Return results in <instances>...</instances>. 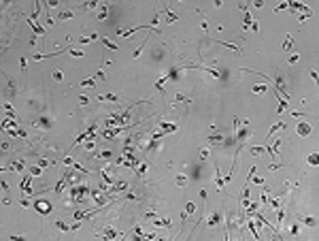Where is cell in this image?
I'll return each instance as SVG.
<instances>
[{
	"instance_id": "74e56055",
	"label": "cell",
	"mask_w": 319,
	"mask_h": 241,
	"mask_svg": "<svg viewBox=\"0 0 319 241\" xmlns=\"http://www.w3.org/2000/svg\"><path fill=\"white\" fill-rule=\"evenodd\" d=\"M200 28H202L204 32H209V24H206V19H200Z\"/></svg>"
},
{
	"instance_id": "ffe728a7",
	"label": "cell",
	"mask_w": 319,
	"mask_h": 241,
	"mask_svg": "<svg viewBox=\"0 0 319 241\" xmlns=\"http://www.w3.org/2000/svg\"><path fill=\"white\" fill-rule=\"evenodd\" d=\"M300 222H302V224H306V226H317L315 218H311V216H304V218H300Z\"/></svg>"
},
{
	"instance_id": "d6a6232c",
	"label": "cell",
	"mask_w": 319,
	"mask_h": 241,
	"mask_svg": "<svg viewBox=\"0 0 319 241\" xmlns=\"http://www.w3.org/2000/svg\"><path fill=\"white\" fill-rule=\"evenodd\" d=\"M187 184V177L185 175H177V186H185Z\"/></svg>"
},
{
	"instance_id": "7dc6e473",
	"label": "cell",
	"mask_w": 319,
	"mask_h": 241,
	"mask_svg": "<svg viewBox=\"0 0 319 241\" xmlns=\"http://www.w3.org/2000/svg\"><path fill=\"white\" fill-rule=\"evenodd\" d=\"M179 2H183V0H179Z\"/></svg>"
},
{
	"instance_id": "484cf974",
	"label": "cell",
	"mask_w": 319,
	"mask_h": 241,
	"mask_svg": "<svg viewBox=\"0 0 319 241\" xmlns=\"http://www.w3.org/2000/svg\"><path fill=\"white\" fill-rule=\"evenodd\" d=\"M41 169H43V166H30V169H28V173H30V175H34V177H39V175H43V173H41Z\"/></svg>"
},
{
	"instance_id": "4316f807",
	"label": "cell",
	"mask_w": 319,
	"mask_h": 241,
	"mask_svg": "<svg viewBox=\"0 0 319 241\" xmlns=\"http://www.w3.org/2000/svg\"><path fill=\"white\" fill-rule=\"evenodd\" d=\"M106 13H109V6L104 4V6H102V9L98 11V19H106Z\"/></svg>"
},
{
	"instance_id": "1f68e13d",
	"label": "cell",
	"mask_w": 319,
	"mask_h": 241,
	"mask_svg": "<svg viewBox=\"0 0 319 241\" xmlns=\"http://www.w3.org/2000/svg\"><path fill=\"white\" fill-rule=\"evenodd\" d=\"M291 117H294V120H302V117H306V113H302V111H291Z\"/></svg>"
},
{
	"instance_id": "ba28073f",
	"label": "cell",
	"mask_w": 319,
	"mask_h": 241,
	"mask_svg": "<svg viewBox=\"0 0 319 241\" xmlns=\"http://www.w3.org/2000/svg\"><path fill=\"white\" fill-rule=\"evenodd\" d=\"M247 228L251 231V235H253L255 239H260V233L255 231V218H251V216H249V222H247Z\"/></svg>"
},
{
	"instance_id": "e575fe53",
	"label": "cell",
	"mask_w": 319,
	"mask_h": 241,
	"mask_svg": "<svg viewBox=\"0 0 319 241\" xmlns=\"http://www.w3.org/2000/svg\"><path fill=\"white\" fill-rule=\"evenodd\" d=\"M43 26H45V28H49V26H53V19H51L49 15H47L45 19H43Z\"/></svg>"
},
{
	"instance_id": "d590c367",
	"label": "cell",
	"mask_w": 319,
	"mask_h": 241,
	"mask_svg": "<svg viewBox=\"0 0 319 241\" xmlns=\"http://www.w3.org/2000/svg\"><path fill=\"white\" fill-rule=\"evenodd\" d=\"M68 53H70V55H75V58H81V55H83V51H79V49H70Z\"/></svg>"
},
{
	"instance_id": "f35d334b",
	"label": "cell",
	"mask_w": 319,
	"mask_h": 241,
	"mask_svg": "<svg viewBox=\"0 0 319 241\" xmlns=\"http://www.w3.org/2000/svg\"><path fill=\"white\" fill-rule=\"evenodd\" d=\"M94 77H96V79H100V81H104V79H106V75H104V73H102V71H98V73H96V75H94Z\"/></svg>"
},
{
	"instance_id": "6da1fadb",
	"label": "cell",
	"mask_w": 319,
	"mask_h": 241,
	"mask_svg": "<svg viewBox=\"0 0 319 241\" xmlns=\"http://www.w3.org/2000/svg\"><path fill=\"white\" fill-rule=\"evenodd\" d=\"M311 130H313V128H311V124H309V122H298V126H296V132H298L300 137H309V135H311Z\"/></svg>"
},
{
	"instance_id": "b9f144b4",
	"label": "cell",
	"mask_w": 319,
	"mask_h": 241,
	"mask_svg": "<svg viewBox=\"0 0 319 241\" xmlns=\"http://www.w3.org/2000/svg\"><path fill=\"white\" fill-rule=\"evenodd\" d=\"M39 166H43V169H47V166H49V162H47L45 158H41V160H39Z\"/></svg>"
},
{
	"instance_id": "52a82bcc",
	"label": "cell",
	"mask_w": 319,
	"mask_h": 241,
	"mask_svg": "<svg viewBox=\"0 0 319 241\" xmlns=\"http://www.w3.org/2000/svg\"><path fill=\"white\" fill-rule=\"evenodd\" d=\"M283 128H285V122H283V120H279V122L274 124L273 128L268 130V135H266V139H270V137H273V135H274V132H276V130H283Z\"/></svg>"
},
{
	"instance_id": "60d3db41",
	"label": "cell",
	"mask_w": 319,
	"mask_h": 241,
	"mask_svg": "<svg viewBox=\"0 0 319 241\" xmlns=\"http://www.w3.org/2000/svg\"><path fill=\"white\" fill-rule=\"evenodd\" d=\"M19 64H21V73H26V64H28V60H26V58H21V60H19Z\"/></svg>"
},
{
	"instance_id": "f546056e",
	"label": "cell",
	"mask_w": 319,
	"mask_h": 241,
	"mask_svg": "<svg viewBox=\"0 0 319 241\" xmlns=\"http://www.w3.org/2000/svg\"><path fill=\"white\" fill-rule=\"evenodd\" d=\"M175 102H185V105H189L191 100H189L187 96H183V94H177V96H175Z\"/></svg>"
},
{
	"instance_id": "277c9868",
	"label": "cell",
	"mask_w": 319,
	"mask_h": 241,
	"mask_svg": "<svg viewBox=\"0 0 319 241\" xmlns=\"http://www.w3.org/2000/svg\"><path fill=\"white\" fill-rule=\"evenodd\" d=\"M66 49H57V51H53V53H34L32 55V60H45V58H53V55H62Z\"/></svg>"
},
{
	"instance_id": "7bdbcfd3",
	"label": "cell",
	"mask_w": 319,
	"mask_h": 241,
	"mask_svg": "<svg viewBox=\"0 0 319 241\" xmlns=\"http://www.w3.org/2000/svg\"><path fill=\"white\" fill-rule=\"evenodd\" d=\"M251 30H253V32H258V30H260V26H258V21H255V19L251 21Z\"/></svg>"
},
{
	"instance_id": "f6af8a7d",
	"label": "cell",
	"mask_w": 319,
	"mask_h": 241,
	"mask_svg": "<svg viewBox=\"0 0 319 241\" xmlns=\"http://www.w3.org/2000/svg\"><path fill=\"white\" fill-rule=\"evenodd\" d=\"M253 6H258V9L264 6V0H253Z\"/></svg>"
},
{
	"instance_id": "ee69618b",
	"label": "cell",
	"mask_w": 319,
	"mask_h": 241,
	"mask_svg": "<svg viewBox=\"0 0 319 241\" xmlns=\"http://www.w3.org/2000/svg\"><path fill=\"white\" fill-rule=\"evenodd\" d=\"M60 0H47V6H57Z\"/></svg>"
},
{
	"instance_id": "83f0119b",
	"label": "cell",
	"mask_w": 319,
	"mask_h": 241,
	"mask_svg": "<svg viewBox=\"0 0 319 241\" xmlns=\"http://www.w3.org/2000/svg\"><path fill=\"white\" fill-rule=\"evenodd\" d=\"M53 79H55V81H62V79H64L62 68H53Z\"/></svg>"
},
{
	"instance_id": "2e32d148",
	"label": "cell",
	"mask_w": 319,
	"mask_h": 241,
	"mask_svg": "<svg viewBox=\"0 0 319 241\" xmlns=\"http://www.w3.org/2000/svg\"><path fill=\"white\" fill-rule=\"evenodd\" d=\"M100 41H102V43L106 45V49H111V51H115V49H117V43H113V41H109L106 36H100Z\"/></svg>"
},
{
	"instance_id": "5b68a950",
	"label": "cell",
	"mask_w": 319,
	"mask_h": 241,
	"mask_svg": "<svg viewBox=\"0 0 319 241\" xmlns=\"http://www.w3.org/2000/svg\"><path fill=\"white\" fill-rule=\"evenodd\" d=\"M194 211H196V205H194V203H187V205H185V211L181 213V224H185L187 216H191Z\"/></svg>"
},
{
	"instance_id": "7402d4cb",
	"label": "cell",
	"mask_w": 319,
	"mask_h": 241,
	"mask_svg": "<svg viewBox=\"0 0 319 241\" xmlns=\"http://www.w3.org/2000/svg\"><path fill=\"white\" fill-rule=\"evenodd\" d=\"M64 186H66V177H62V179H60V182L55 184V188H53V192H55V194H62V188H64Z\"/></svg>"
},
{
	"instance_id": "9a60e30c",
	"label": "cell",
	"mask_w": 319,
	"mask_h": 241,
	"mask_svg": "<svg viewBox=\"0 0 319 241\" xmlns=\"http://www.w3.org/2000/svg\"><path fill=\"white\" fill-rule=\"evenodd\" d=\"M291 47H294V36H289V34H287V39L283 41V51H289Z\"/></svg>"
},
{
	"instance_id": "7c38bea8",
	"label": "cell",
	"mask_w": 319,
	"mask_h": 241,
	"mask_svg": "<svg viewBox=\"0 0 319 241\" xmlns=\"http://www.w3.org/2000/svg\"><path fill=\"white\" fill-rule=\"evenodd\" d=\"M96 39H100V34H96V32H94V34H87V36H81V39H79V43L83 45V43H91V41H96Z\"/></svg>"
},
{
	"instance_id": "ac0fdd59",
	"label": "cell",
	"mask_w": 319,
	"mask_h": 241,
	"mask_svg": "<svg viewBox=\"0 0 319 241\" xmlns=\"http://www.w3.org/2000/svg\"><path fill=\"white\" fill-rule=\"evenodd\" d=\"M251 90H253L255 94H264V92L268 90V86H262V83H255V86H251Z\"/></svg>"
},
{
	"instance_id": "9c48e42d",
	"label": "cell",
	"mask_w": 319,
	"mask_h": 241,
	"mask_svg": "<svg viewBox=\"0 0 319 241\" xmlns=\"http://www.w3.org/2000/svg\"><path fill=\"white\" fill-rule=\"evenodd\" d=\"M162 15H166V17H168V19H166L168 24H172V21H177V19H179V17H177V13H172V11H170L168 6H166V9L162 11Z\"/></svg>"
},
{
	"instance_id": "5bb4252c",
	"label": "cell",
	"mask_w": 319,
	"mask_h": 241,
	"mask_svg": "<svg viewBox=\"0 0 319 241\" xmlns=\"http://www.w3.org/2000/svg\"><path fill=\"white\" fill-rule=\"evenodd\" d=\"M98 100H109V102H119V98L115 94H102V96H96Z\"/></svg>"
},
{
	"instance_id": "d4e9b609",
	"label": "cell",
	"mask_w": 319,
	"mask_h": 241,
	"mask_svg": "<svg viewBox=\"0 0 319 241\" xmlns=\"http://www.w3.org/2000/svg\"><path fill=\"white\" fill-rule=\"evenodd\" d=\"M75 15V11H62L60 15H57V19H70Z\"/></svg>"
},
{
	"instance_id": "836d02e7",
	"label": "cell",
	"mask_w": 319,
	"mask_h": 241,
	"mask_svg": "<svg viewBox=\"0 0 319 241\" xmlns=\"http://www.w3.org/2000/svg\"><path fill=\"white\" fill-rule=\"evenodd\" d=\"M298 60H300V53H291V55H289V60H287V62H289V64H296V62H298Z\"/></svg>"
},
{
	"instance_id": "d6986e66",
	"label": "cell",
	"mask_w": 319,
	"mask_h": 241,
	"mask_svg": "<svg viewBox=\"0 0 319 241\" xmlns=\"http://www.w3.org/2000/svg\"><path fill=\"white\" fill-rule=\"evenodd\" d=\"M249 151H251V156H262V154L268 151V147H251Z\"/></svg>"
},
{
	"instance_id": "8d00e7d4",
	"label": "cell",
	"mask_w": 319,
	"mask_h": 241,
	"mask_svg": "<svg viewBox=\"0 0 319 241\" xmlns=\"http://www.w3.org/2000/svg\"><path fill=\"white\" fill-rule=\"evenodd\" d=\"M289 235H291V237H296V235H298V224H291V228H289Z\"/></svg>"
},
{
	"instance_id": "e0dca14e",
	"label": "cell",
	"mask_w": 319,
	"mask_h": 241,
	"mask_svg": "<svg viewBox=\"0 0 319 241\" xmlns=\"http://www.w3.org/2000/svg\"><path fill=\"white\" fill-rule=\"evenodd\" d=\"M309 164H311V166H317L319 164V151H313V154L309 156Z\"/></svg>"
},
{
	"instance_id": "ab89813d",
	"label": "cell",
	"mask_w": 319,
	"mask_h": 241,
	"mask_svg": "<svg viewBox=\"0 0 319 241\" xmlns=\"http://www.w3.org/2000/svg\"><path fill=\"white\" fill-rule=\"evenodd\" d=\"M283 166H285V164H268L270 171H279V169H283Z\"/></svg>"
},
{
	"instance_id": "cb8c5ba5",
	"label": "cell",
	"mask_w": 319,
	"mask_h": 241,
	"mask_svg": "<svg viewBox=\"0 0 319 241\" xmlns=\"http://www.w3.org/2000/svg\"><path fill=\"white\" fill-rule=\"evenodd\" d=\"M96 86V77H91V79H85V81H81V88H94Z\"/></svg>"
},
{
	"instance_id": "603a6c76",
	"label": "cell",
	"mask_w": 319,
	"mask_h": 241,
	"mask_svg": "<svg viewBox=\"0 0 319 241\" xmlns=\"http://www.w3.org/2000/svg\"><path fill=\"white\" fill-rule=\"evenodd\" d=\"M55 228H57V231H64V233H68V231H70V226H68L66 222H62V220H57V222H55Z\"/></svg>"
},
{
	"instance_id": "f1b7e54d",
	"label": "cell",
	"mask_w": 319,
	"mask_h": 241,
	"mask_svg": "<svg viewBox=\"0 0 319 241\" xmlns=\"http://www.w3.org/2000/svg\"><path fill=\"white\" fill-rule=\"evenodd\" d=\"M147 43H149V39H145V43H143V45H140V47H138L136 51H134V53H132V58H138V55H140V53H143V49L147 47Z\"/></svg>"
},
{
	"instance_id": "8992f818",
	"label": "cell",
	"mask_w": 319,
	"mask_h": 241,
	"mask_svg": "<svg viewBox=\"0 0 319 241\" xmlns=\"http://www.w3.org/2000/svg\"><path fill=\"white\" fill-rule=\"evenodd\" d=\"M206 141H209V145H226V141H224V135H211Z\"/></svg>"
},
{
	"instance_id": "30bf717a",
	"label": "cell",
	"mask_w": 319,
	"mask_h": 241,
	"mask_svg": "<svg viewBox=\"0 0 319 241\" xmlns=\"http://www.w3.org/2000/svg\"><path fill=\"white\" fill-rule=\"evenodd\" d=\"M153 226H160V228L166 226V228H170V220H168V218H155V220H153Z\"/></svg>"
},
{
	"instance_id": "4dcf8cb0",
	"label": "cell",
	"mask_w": 319,
	"mask_h": 241,
	"mask_svg": "<svg viewBox=\"0 0 319 241\" xmlns=\"http://www.w3.org/2000/svg\"><path fill=\"white\" fill-rule=\"evenodd\" d=\"M309 75H311V79H313V81L319 86V75H317V71H315V68H311V71H309Z\"/></svg>"
},
{
	"instance_id": "8fae6325",
	"label": "cell",
	"mask_w": 319,
	"mask_h": 241,
	"mask_svg": "<svg viewBox=\"0 0 319 241\" xmlns=\"http://www.w3.org/2000/svg\"><path fill=\"white\" fill-rule=\"evenodd\" d=\"M217 224H221V216H219V213H213V216L209 218L206 226H217Z\"/></svg>"
},
{
	"instance_id": "7a4b0ae2",
	"label": "cell",
	"mask_w": 319,
	"mask_h": 241,
	"mask_svg": "<svg viewBox=\"0 0 319 241\" xmlns=\"http://www.w3.org/2000/svg\"><path fill=\"white\" fill-rule=\"evenodd\" d=\"M34 209H36L41 216L51 213V205H49V203H45V201H36V203H34Z\"/></svg>"
},
{
	"instance_id": "4fadbf2b",
	"label": "cell",
	"mask_w": 319,
	"mask_h": 241,
	"mask_svg": "<svg viewBox=\"0 0 319 241\" xmlns=\"http://www.w3.org/2000/svg\"><path fill=\"white\" fill-rule=\"evenodd\" d=\"M160 128H162L164 132H175V130H177L175 124H166V122H160Z\"/></svg>"
},
{
	"instance_id": "bcb514c9",
	"label": "cell",
	"mask_w": 319,
	"mask_h": 241,
	"mask_svg": "<svg viewBox=\"0 0 319 241\" xmlns=\"http://www.w3.org/2000/svg\"><path fill=\"white\" fill-rule=\"evenodd\" d=\"M206 156H209V151H206V149H202V151H200V158H202V160H206Z\"/></svg>"
},
{
	"instance_id": "44dd1931",
	"label": "cell",
	"mask_w": 319,
	"mask_h": 241,
	"mask_svg": "<svg viewBox=\"0 0 319 241\" xmlns=\"http://www.w3.org/2000/svg\"><path fill=\"white\" fill-rule=\"evenodd\" d=\"M285 109H287V100H283V98H281V94H279V107H276V113L281 115Z\"/></svg>"
},
{
	"instance_id": "3957f363",
	"label": "cell",
	"mask_w": 319,
	"mask_h": 241,
	"mask_svg": "<svg viewBox=\"0 0 319 241\" xmlns=\"http://www.w3.org/2000/svg\"><path fill=\"white\" fill-rule=\"evenodd\" d=\"M217 43H219V45H224V47H228V49H232V51H234V53H238V55H245V51H243V47H238V45H234V43H228V41H221V39H219Z\"/></svg>"
}]
</instances>
